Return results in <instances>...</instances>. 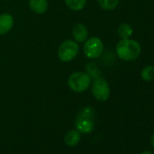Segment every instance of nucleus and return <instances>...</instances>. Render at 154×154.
<instances>
[{
	"label": "nucleus",
	"instance_id": "f257e3e1",
	"mask_svg": "<svg viewBox=\"0 0 154 154\" xmlns=\"http://www.w3.org/2000/svg\"><path fill=\"white\" fill-rule=\"evenodd\" d=\"M116 54L122 61H133L137 59L141 52L140 45L132 39H122L115 47Z\"/></svg>",
	"mask_w": 154,
	"mask_h": 154
},
{
	"label": "nucleus",
	"instance_id": "f03ea898",
	"mask_svg": "<svg viewBox=\"0 0 154 154\" xmlns=\"http://www.w3.org/2000/svg\"><path fill=\"white\" fill-rule=\"evenodd\" d=\"M95 114L91 107H85L77 114L75 119V128L81 133H90L94 128Z\"/></svg>",
	"mask_w": 154,
	"mask_h": 154
},
{
	"label": "nucleus",
	"instance_id": "7ed1b4c3",
	"mask_svg": "<svg viewBox=\"0 0 154 154\" xmlns=\"http://www.w3.org/2000/svg\"><path fill=\"white\" fill-rule=\"evenodd\" d=\"M93 79L86 72H74L68 77V86L74 93H84L91 86Z\"/></svg>",
	"mask_w": 154,
	"mask_h": 154
},
{
	"label": "nucleus",
	"instance_id": "20e7f679",
	"mask_svg": "<svg viewBox=\"0 0 154 154\" xmlns=\"http://www.w3.org/2000/svg\"><path fill=\"white\" fill-rule=\"evenodd\" d=\"M79 45L74 40H65L58 47L57 56L60 61L63 63H68L72 61L79 53Z\"/></svg>",
	"mask_w": 154,
	"mask_h": 154
},
{
	"label": "nucleus",
	"instance_id": "39448f33",
	"mask_svg": "<svg viewBox=\"0 0 154 154\" xmlns=\"http://www.w3.org/2000/svg\"><path fill=\"white\" fill-rule=\"evenodd\" d=\"M91 91L94 97L99 102H106L110 98V86L106 79L103 77L100 76L92 81Z\"/></svg>",
	"mask_w": 154,
	"mask_h": 154
},
{
	"label": "nucleus",
	"instance_id": "423d86ee",
	"mask_svg": "<svg viewBox=\"0 0 154 154\" xmlns=\"http://www.w3.org/2000/svg\"><path fill=\"white\" fill-rule=\"evenodd\" d=\"M103 43L101 38L97 36H92L85 41L83 51L85 55L89 59H96L100 57L103 52Z\"/></svg>",
	"mask_w": 154,
	"mask_h": 154
},
{
	"label": "nucleus",
	"instance_id": "0eeeda50",
	"mask_svg": "<svg viewBox=\"0 0 154 154\" xmlns=\"http://www.w3.org/2000/svg\"><path fill=\"white\" fill-rule=\"evenodd\" d=\"M14 17L8 13L0 15V35H3L10 32L14 26Z\"/></svg>",
	"mask_w": 154,
	"mask_h": 154
},
{
	"label": "nucleus",
	"instance_id": "6e6552de",
	"mask_svg": "<svg viewBox=\"0 0 154 154\" xmlns=\"http://www.w3.org/2000/svg\"><path fill=\"white\" fill-rule=\"evenodd\" d=\"M72 36L75 42L84 43L88 38L87 27L82 23H77L72 28Z\"/></svg>",
	"mask_w": 154,
	"mask_h": 154
},
{
	"label": "nucleus",
	"instance_id": "1a4fd4ad",
	"mask_svg": "<svg viewBox=\"0 0 154 154\" xmlns=\"http://www.w3.org/2000/svg\"><path fill=\"white\" fill-rule=\"evenodd\" d=\"M28 6L30 9L37 15H43L48 9L47 0H28Z\"/></svg>",
	"mask_w": 154,
	"mask_h": 154
},
{
	"label": "nucleus",
	"instance_id": "9d476101",
	"mask_svg": "<svg viewBox=\"0 0 154 154\" xmlns=\"http://www.w3.org/2000/svg\"><path fill=\"white\" fill-rule=\"evenodd\" d=\"M64 142L70 147L76 146L81 140V132L77 130H71L64 135Z\"/></svg>",
	"mask_w": 154,
	"mask_h": 154
},
{
	"label": "nucleus",
	"instance_id": "9b49d317",
	"mask_svg": "<svg viewBox=\"0 0 154 154\" xmlns=\"http://www.w3.org/2000/svg\"><path fill=\"white\" fill-rule=\"evenodd\" d=\"M64 3L72 11H81L86 5V0H64Z\"/></svg>",
	"mask_w": 154,
	"mask_h": 154
},
{
	"label": "nucleus",
	"instance_id": "f8f14e48",
	"mask_svg": "<svg viewBox=\"0 0 154 154\" xmlns=\"http://www.w3.org/2000/svg\"><path fill=\"white\" fill-rule=\"evenodd\" d=\"M117 33H118V35L122 39H128L132 35L133 29H132L131 25H129L127 23H123V24H121L119 26Z\"/></svg>",
	"mask_w": 154,
	"mask_h": 154
},
{
	"label": "nucleus",
	"instance_id": "ddd939ff",
	"mask_svg": "<svg viewBox=\"0 0 154 154\" xmlns=\"http://www.w3.org/2000/svg\"><path fill=\"white\" fill-rule=\"evenodd\" d=\"M99 6L104 10H113L119 5L120 0H97Z\"/></svg>",
	"mask_w": 154,
	"mask_h": 154
},
{
	"label": "nucleus",
	"instance_id": "4468645a",
	"mask_svg": "<svg viewBox=\"0 0 154 154\" xmlns=\"http://www.w3.org/2000/svg\"><path fill=\"white\" fill-rule=\"evenodd\" d=\"M141 78L146 82H151L154 79V67L152 65L145 66L140 72Z\"/></svg>",
	"mask_w": 154,
	"mask_h": 154
},
{
	"label": "nucleus",
	"instance_id": "2eb2a0df",
	"mask_svg": "<svg viewBox=\"0 0 154 154\" xmlns=\"http://www.w3.org/2000/svg\"><path fill=\"white\" fill-rule=\"evenodd\" d=\"M86 72L91 76L92 79H96L100 77V71L94 63H88L86 64Z\"/></svg>",
	"mask_w": 154,
	"mask_h": 154
},
{
	"label": "nucleus",
	"instance_id": "dca6fc26",
	"mask_svg": "<svg viewBox=\"0 0 154 154\" xmlns=\"http://www.w3.org/2000/svg\"><path fill=\"white\" fill-rule=\"evenodd\" d=\"M150 143H151L152 147L154 148V133H152V135L150 136Z\"/></svg>",
	"mask_w": 154,
	"mask_h": 154
},
{
	"label": "nucleus",
	"instance_id": "f3484780",
	"mask_svg": "<svg viewBox=\"0 0 154 154\" xmlns=\"http://www.w3.org/2000/svg\"><path fill=\"white\" fill-rule=\"evenodd\" d=\"M140 154H154V153L152 151H150V150H144Z\"/></svg>",
	"mask_w": 154,
	"mask_h": 154
}]
</instances>
